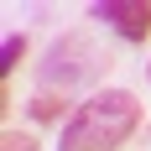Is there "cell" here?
<instances>
[{
	"label": "cell",
	"mask_w": 151,
	"mask_h": 151,
	"mask_svg": "<svg viewBox=\"0 0 151 151\" xmlns=\"http://www.w3.org/2000/svg\"><path fill=\"white\" fill-rule=\"evenodd\" d=\"M0 151H37V141L21 136V130H5V136H0Z\"/></svg>",
	"instance_id": "cell-6"
},
{
	"label": "cell",
	"mask_w": 151,
	"mask_h": 151,
	"mask_svg": "<svg viewBox=\"0 0 151 151\" xmlns=\"http://www.w3.org/2000/svg\"><path fill=\"white\" fill-rule=\"evenodd\" d=\"M146 73H151V63H146Z\"/></svg>",
	"instance_id": "cell-7"
},
{
	"label": "cell",
	"mask_w": 151,
	"mask_h": 151,
	"mask_svg": "<svg viewBox=\"0 0 151 151\" xmlns=\"http://www.w3.org/2000/svg\"><path fill=\"white\" fill-rule=\"evenodd\" d=\"M63 104H68V99H58V94H37V99H31V115H37V120H63Z\"/></svg>",
	"instance_id": "cell-5"
},
{
	"label": "cell",
	"mask_w": 151,
	"mask_h": 151,
	"mask_svg": "<svg viewBox=\"0 0 151 151\" xmlns=\"http://www.w3.org/2000/svg\"><path fill=\"white\" fill-rule=\"evenodd\" d=\"M141 130V99L130 89H99L63 125L58 151H120Z\"/></svg>",
	"instance_id": "cell-1"
},
{
	"label": "cell",
	"mask_w": 151,
	"mask_h": 151,
	"mask_svg": "<svg viewBox=\"0 0 151 151\" xmlns=\"http://www.w3.org/2000/svg\"><path fill=\"white\" fill-rule=\"evenodd\" d=\"M99 68H109V58L99 47H89L83 37H63V42L47 52V63H42V83H47V94L58 89V83H63V94H68L73 83L99 78Z\"/></svg>",
	"instance_id": "cell-2"
},
{
	"label": "cell",
	"mask_w": 151,
	"mask_h": 151,
	"mask_svg": "<svg viewBox=\"0 0 151 151\" xmlns=\"http://www.w3.org/2000/svg\"><path fill=\"white\" fill-rule=\"evenodd\" d=\"M94 21H104L125 37V42H146L151 37V0H99Z\"/></svg>",
	"instance_id": "cell-3"
},
{
	"label": "cell",
	"mask_w": 151,
	"mask_h": 151,
	"mask_svg": "<svg viewBox=\"0 0 151 151\" xmlns=\"http://www.w3.org/2000/svg\"><path fill=\"white\" fill-rule=\"evenodd\" d=\"M21 58H26V37H5L0 42V78H11Z\"/></svg>",
	"instance_id": "cell-4"
}]
</instances>
